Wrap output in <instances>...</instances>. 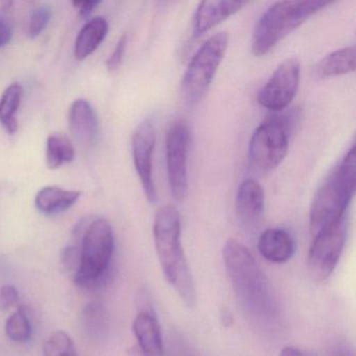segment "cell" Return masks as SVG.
Returning a JSON list of instances; mask_svg holds the SVG:
<instances>
[{"instance_id":"obj_1","label":"cell","mask_w":356,"mask_h":356,"mask_svg":"<svg viewBox=\"0 0 356 356\" xmlns=\"http://www.w3.org/2000/svg\"><path fill=\"white\" fill-rule=\"evenodd\" d=\"M153 235L158 259L166 281L187 307H195L197 289L181 241L180 213L176 207L163 205L157 210Z\"/></svg>"},{"instance_id":"obj_2","label":"cell","mask_w":356,"mask_h":356,"mask_svg":"<svg viewBox=\"0 0 356 356\" xmlns=\"http://www.w3.org/2000/svg\"><path fill=\"white\" fill-rule=\"evenodd\" d=\"M225 266L237 296L247 310L258 316H272L274 300L264 270L241 241L228 239L222 250Z\"/></svg>"},{"instance_id":"obj_3","label":"cell","mask_w":356,"mask_h":356,"mask_svg":"<svg viewBox=\"0 0 356 356\" xmlns=\"http://www.w3.org/2000/svg\"><path fill=\"white\" fill-rule=\"evenodd\" d=\"M355 145L325 179L312 199L309 212L312 236L346 218L356 185Z\"/></svg>"},{"instance_id":"obj_4","label":"cell","mask_w":356,"mask_h":356,"mask_svg":"<svg viewBox=\"0 0 356 356\" xmlns=\"http://www.w3.org/2000/svg\"><path fill=\"white\" fill-rule=\"evenodd\" d=\"M331 3L278 1L258 19L252 36L251 51L256 57L270 53L285 37Z\"/></svg>"},{"instance_id":"obj_5","label":"cell","mask_w":356,"mask_h":356,"mask_svg":"<svg viewBox=\"0 0 356 356\" xmlns=\"http://www.w3.org/2000/svg\"><path fill=\"white\" fill-rule=\"evenodd\" d=\"M114 234L108 220L99 218L88 225L80 247V264L74 283L85 289L103 286L109 278L114 253Z\"/></svg>"},{"instance_id":"obj_6","label":"cell","mask_w":356,"mask_h":356,"mask_svg":"<svg viewBox=\"0 0 356 356\" xmlns=\"http://www.w3.org/2000/svg\"><path fill=\"white\" fill-rule=\"evenodd\" d=\"M291 122L285 115L266 116L250 139L248 158L254 172L266 174L278 168L286 157Z\"/></svg>"},{"instance_id":"obj_7","label":"cell","mask_w":356,"mask_h":356,"mask_svg":"<svg viewBox=\"0 0 356 356\" xmlns=\"http://www.w3.org/2000/svg\"><path fill=\"white\" fill-rule=\"evenodd\" d=\"M228 44V34L218 33L207 39L191 58L182 80V95L188 105L201 102L209 90Z\"/></svg>"},{"instance_id":"obj_8","label":"cell","mask_w":356,"mask_h":356,"mask_svg":"<svg viewBox=\"0 0 356 356\" xmlns=\"http://www.w3.org/2000/svg\"><path fill=\"white\" fill-rule=\"evenodd\" d=\"M307 270L314 281L329 278L337 268L347 239L346 218L312 236Z\"/></svg>"},{"instance_id":"obj_9","label":"cell","mask_w":356,"mask_h":356,"mask_svg":"<svg viewBox=\"0 0 356 356\" xmlns=\"http://www.w3.org/2000/svg\"><path fill=\"white\" fill-rule=\"evenodd\" d=\"M191 130L184 120H177L168 129L165 139L166 170L172 197L184 201L188 187V159Z\"/></svg>"},{"instance_id":"obj_10","label":"cell","mask_w":356,"mask_h":356,"mask_svg":"<svg viewBox=\"0 0 356 356\" xmlns=\"http://www.w3.org/2000/svg\"><path fill=\"white\" fill-rule=\"evenodd\" d=\"M301 64L297 58H287L260 89L257 102L264 109L277 113L286 109L297 95Z\"/></svg>"},{"instance_id":"obj_11","label":"cell","mask_w":356,"mask_h":356,"mask_svg":"<svg viewBox=\"0 0 356 356\" xmlns=\"http://www.w3.org/2000/svg\"><path fill=\"white\" fill-rule=\"evenodd\" d=\"M156 145V131L153 122L145 120L137 127L132 138V155L145 197L149 203L157 201L153 174V155Z\"/></svg>"},{"instance_id":"obj_12","label":"cell","mask_w":356,"mask_h":356,"mask_svg":"<svg viewBox=\"0 0 356 356\" xmlns=\"http://www.w3.org/2000/svg\"><path fill=\"white\" fill-rule=\"evenodd\" d=\"M264 191L254 179H245L237 189L235 212L237 220L245 230L257 228L264 216Z\"/></svg>"},{"instance_id":"obj_13","label":"cell","mask_w":356,"mask_h":356,"mask_svg":"<svg viewBox=\"0 0 356 356\" xmlns=\"http://www.w3.org/2000/svg\"><path fill=\"white\" fill-rule=\"evenodd\" d=\"M70 132L79 145L85 149L97 147L101 136L99 118L86 99H76L68 114Z\"/></svg>"},{"instance_id":"obj_14","label":"cell","mask_w":356,"mask_h":356,"mask_svg":"<svg viewBox=\"0 0 356 356\" xmlns=\"http://www.w3.org/2000/svg\"><path fill=\"white\" fill-rule=\"evenodd\" d=\"M247 3L241 1H202L193 17V37L199 38L218 24L238 13Z\"/></svg>"},{"instance_id":"obj_15","label":"cell","mask_w":356,"mask_h":356,"mask_svg":"<svg viewBox=\"0 0 356 356\" xmlns=\"http://www.w3.org/2000/svg\"><path fill=\"white\" fill-rule=\"evenodd\" d=\"M136 347L143 356H164L161 328L156 314L138 312L133 322Z\"/></svg>"},{"instance_id":"obj_16","label":"cell","mask_w":356,"mask_h":356,"mask_svg":"<svg viewBox=\"0 0 356 356\" xmlns=\"http://www.w3.org/2000/svg\"><path fill=\"white\" fill-rule=\"evenodd\" d=\"M257 247L260 255L273 264L289 261L296 252L295 239L289 231L280 228L264 231L258 238Z\"/></svg>"},{"instance_id":"obj_17","label":"cell","mask_w":356,"mask_h":356,"mask_svg":"<svg viewBox=\"0 0 356 356\" xmlns=\"http://www.w3.org/2000/svg\"><path fill=\"white\" fill-rule=\"evenodd\" d=\"M81 191H68L57 186H47L41 189L35 197V205L44 214L61 213L70 209L80 199Z\"/></svg>"},{"instance_id":"obj_18","label":"cell","mask_w":356,"mask_h":356,"mask_svg":"<svg viewBox=\"0 0 356 356\" xmlns=\"http://www.w3.org/2000/svg\"><path fill=\"white\" fill-rule=\"evenodd\" d=\"M108 30L109 26L104 18H93L87 22L76 37L74 44V56L76 59L82 61L92 55L105 40Z\"/></svg>"},{"instance_id":"obj_19","label":"cell","mask_w":356,"mask_h":356,"mask_svg":"<svg viewBox=\"0 0 356 356\" xmlns=\"http://www.w3.org/2000/svg\"><path fill=\"white\" fill-rule=\"evenodd\" d=\"M355 70V49L343 47L328 54L316 66V72L322 79L351 74Z\"/></svg>"},{"instance_id":"obj_20","label":"cell","mask_w":356,"mask_h":356,"mask_svg":"<svg viewBox=\"0 0 356 356\" xmlns=\"http://www.w3.org/2000/svg\"><path fill=\"white\" fill-rule=\"evenodd\" d=\"M82 324L85 333L89 339L101 341L108 333L107 310L99 301H91L85 305L82 312Z\"/></svg>"},{"instance_id":"obj_21","label":"cell","mask_w":356,"mask_h":356,"mask_svg":"<svg viewBox=\"0 0 356 356\" xmlns=\"http://www.w3.org/2000/svg\"><path fill=\"white\" fill-rule=\"evenodd\" d=\"M24 97L22 85L13 84L6 89L0 99V124L9 134L17 131L18 122L16 118L20 104Z\"/></svg>"},{"instance_id":"obj_22","label":"cell","mask_w":356,"mask_h":356,"mask_svg":"<svg viewBox=\"0 0 356 356\" xmlns=\"http://www.w3.org/2000/svg\"><path fill=\"white\" fill-rule=\"evenodd\" d=\"M76 151L74 145L65 135L53 133L47 143V165L51 170H57L64 164L74 161Z\"/></svg>"},{"instance_id":"obj_23","label":"cell","mask_w":356,"mask_h":356,"mask_svg":"<svg viewBox=\"0 0 356 356\" xmlns=\"http://www.w3.org/2000/svg\"><path fill=\"white\" fill-rule=\"evenodd\" d=\"M6 334L16 343H26L32 337V325L26 308L20 307L8 318L6 323Z\"/></svg>"},{"instance_id":"obj_24","label":"cell","mask_w":356,"mask_h":356,"mask_svg":"<svg viewBox=\"0 0 356 356\" xmlns=\"http://www.w3.org/2000/svg\"><path fill=\"white\" fill-rule=\"evenodd\" d=\"M44 356H78L72 337L62 330L56 331L45 341Z\"/></svg>"},{"instance_id":"obj_25","label":"cell","mask_w":356,"mask_h":356,"mask_svg":"<svg viewBox=\"0 0 356 356\" xmlns=\"http://www.w3.org/2000/svg\"><path fill=\"white\" fill-rule=\"evenodd\" d=\"M51 8L47 5L39 6L32 12L29 22V35L31 38H36L47 29L51 19Z\"/></svg>"},{"instance_id":"obj_26","label":"cell","mask_w":356,"mask_h":356,"mask_svg":"<svg viewBox=\"0 0 356 356\" xmlns=\"http://www.w3.org/2000/svg\"><path fill=\"white\" fill-rule=\"evenodd\" d=\"M61 262L68 272L76 274L80 264V247L78 245H68L62 252Z\"/></svg>"},{"instance_id":"obj_27","label":"cell","mask_w":356,"mask_h":356,"mask_svg":"<svg viewBox=\"0 0 356 356\" xmlns=\"http://www.w3.org/2000/svg\"><path fill=\"white\" fill-rule=\"evenodd\" d=\"M127 44H128V36L124 35V36L120 37L115 49H113V53L108 59L107 68L109 72H115L122 65L124 53H126Z\"/></svg>"},{"instance_id":"obj_28","label":"cell","mask_w":356,"mask_h":356,"mask_svg":"<svg viewBox=\"0 0 356 356\" xmlns=\"http://www.w3.org/2000/svg\"><path fill=\"white\" fill-rule=\"evenodd\" d=\"M19 300V293L14 285L6 284L0 287V310L10 309Z\"/></svg>"},{"instance_id":"obj_29","label":"cell","mask_w":356,"mask_h":356,"mask_svg":"<svg viewBox=\"0 0 356 356\" xmlns=\"http://www.w3.org/2000/svg\"><path fill=\"white\" fill-rule=\"evenodd\" d=\"M136 306L138 312L156 314L151 296H149V291H145V289H140L138 291V295L136 297Z\"/></svg>"},{"instance_id":"obj_30","label":"cell","mask_w":356,"mask_h":356,"mask_svg":"<svg viewBox=\"0 0 356 356\" xmlns=\"http://www.w3.org/2000/svg\"><path fill=\"white\" fill-rule=\"evenodd\" d=\"M13 32L5 16L0 14V47H5L11 42Z\"/></svg>"},{"instance_id":"obj_31","label":"cell","mask_w":356,"mask_h":356,"mask_svg":"<svg viewBox=\"0 0 356 356\" xmlns=\"http://www.w3.org/2000/svg\"><path fill=\"white\" fill-rule=\"evenodd\" d=\"M99 5H101V1H74V7L78 8L83 18L90 16Z\"/></svg>"},{"instance_id":"obj_32","label":"cell","mask_w":356,"mask_h":356,"mask_svg":"<svg viewBox=\"0 0 356 356\" xmlns=\"http://www.w3.org/2000/svg\"><path fill=\"white\" fill-rule=\"evenodd\" d=\"M218 316H220V322L222 327L229 328V327L232 326L233 322H234V316H233L230 308L222 305V307H220Z\"/></svg>"},{"instance_id":"obj_33","label":"cell","mask_w":356,"mask_h":356,"mask_svg":"<svg viewBox=\"0 0 356 356\" xmlns=\"http://www.w3.org/2000/svg\"><path fill=\"white\" fill-rule=\"evenodd\" d=\"M279 356H305V354L298 348L293 347V346H286L281 350Z\"/></svg>"}]
</instances>
